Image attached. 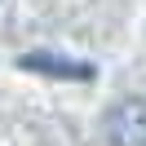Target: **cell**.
Wrapping results in <instances>:
<instances>
[{
    "label": "cell",
    "mask_w": 146,
    "mask_h": 146,
    "mask_svg": "<svg viewBox=\"0 0 146 146\" xmlns=\"http://www.w3.org/2000/svg\"><path fill=\"white\" fill-rule=\"evenodd\" d=\"M111 146H146V98H128L106 119Z\"/></svg>",
    "instance_id": "1"
},
{
    "label": "cell",
    "mask_w": 146,
    "mask_h": 146,
    "mask_svg": "<svg viewBox=\"0 0 146 146\" xmlns=\"http://www.w3.org/2000/svg\"><path fill=\"white\" fill-rule=\"evenodd\" d=\"M22 66L44 71V75H62V80H93V66L89 62H71V58H58V53H27Z\"/></svg>",
    "instance_id": "2"
}]
</instances>
